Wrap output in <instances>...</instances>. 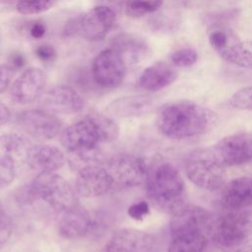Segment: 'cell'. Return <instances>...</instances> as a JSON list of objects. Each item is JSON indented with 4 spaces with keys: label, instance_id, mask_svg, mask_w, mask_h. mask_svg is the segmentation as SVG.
<instances>
[{
    "label": "cell",
    "instance_id": "obj_40",
    "mask_svg": "<svg viewBox=\"0 0 252 252\" xmlns=\"http://www.w3.org/2000/svg\"><path fill=\"white\" fill-rule=\"evenodd\" d=\"M98 252H125V251L122 250L120 247L107 241L106 244L102 247V249H100Z\"/></svg>",
    "mask_w": 252,
    "mask_h": 252
},
{
    "label": "cell",
    "instance_id": "obj_25",
    "mask_svg": "<svg viewBox=\"0 0 252 252\" xmlns=\"http://www.w3.org/2000/svg\"><path fill=\"white\" fill-rule=\"evenodd\" d=\"M208 233L202 231H185L171 234L167 252H204Z\"/></svg>",
    "mask_w": 252,
    "mask_h": 252
},
{
    "label": "cell",
    "instance_id": "obj_3",
    "mask_svg": "<svg viewBox=\"0 0 252 252\" xmlns=\"http://www.w3.org/2000/svg\"><path fill=\"white\" fill-rule=\"evenodd\" d=\"M60 139L63 147L84 162V165L99 163L98 145L101 144V138L94 122L88 114L65 128Z\"/></svg>",
    "mask_w": 252,
    "mask_h": 252
},
{
    "label": "cell",
    "instance_id": "obj_13",
    "mask_svg": "<svg viewBox=\"0 0 252 252\" xmlns=\"http://www.w3.org/2000/svg\"><path fill=\"white\" fill-rule=\"evenodd\" d=\"M214 221L208 211L198 206L186 205L171 216V234L185 231H202L211 234Z\"/></svg>",
    "mask_w": 252,
    "mask_h": 252
},
{
    "label": "cell",
    "instance_id": "obj_27",
    "mask_svg": "<svg viewBox=\"0 0 252 252\" xmlns=\"http://www.w3.org/2000/svg\"><path fill=\"white\" fill-rule=\"evenodd\" d=\"M162 5V0H128L126 14L131 17H142L158 11Z\"/></svg>",
    "mask_w": 252,
    "mask_h": 252
},
{
    "label": "cell",
    "instance_id": "obj_2",
    "mask_svg": "<svg viewBox=\"0 0 252 252\" xmlns=\"http://www.w3.org/2000/svg\"><path fill=\"white\" fill-rule=\"evenodd\" d=\"M145 183L149 199L160 211L172 216L187 205L184 180L169 161L158 160L148 167Z\"/></svg>",
    "mask_w": 252,
    "mask_h": 252
},
{
    "label": "cell",
    "instance_id": "obj_1",
    "mask_svg": "<svg viewBox=\"0 0 252 252\" xmlns=\"http://www.w3.org/2000/svg\"><path fill=\"white\" fill-rule=\"evenodd\" d=\"M218 115L211 109L191 100H177L163 104L158 111L156 124L159 132L171 139L198 137L214 129Z\"/></svg>",
    "mask_w": 252,
    "mask_h": 252
},
{
    "label": "cell",
    "instance_id": "obj_38",
    "mask_svg": "<svg viewBox=\"0 0 252 252\" xmlns=\"http://www.w3.org/2000/svg\"><path fill=\"white\" fill-rule=\"evenodd\" d=\"M9 63L15 70L20 69L25 64V57L19 52H14L9 57Z\"/></svg>",
    "mask_w": 252,
    "mask_h": 252
},
{
    "label": "cell",
    "instance_id": "obj_42",
    "mask_svg": "<svg viewBox=\"0 0 252 252\" xmlns=\"http://www.w3.org/2000/svg\"><path fill=\"white\" fill-rule=\"evenodd\" d=\"M18 0H0V3L2 4H13V3H16L17 4Z\"/></svg>",
    "mask_w": 252,
    "mask_h": 252
},
{
    "label": "cell",
    "instance_id": "obj_30",
    "mask_svg": "<svg viewBox=\"0 0 252 252\" xmlns=\"http://www.w3.org/2000/svg\"><path fill=\"white\" fill-rule=\"evenodd\" d=\"M229 104L237 109L252 110V86L234 93L229 98Z\"/></svg>",
    "mask_w": 252,
    "mask_h": 252
},
{
    "label": "cell",
    "instance_id": "obj_8",
    "mask_svg": "<svg viewBox=\"0 0 252 252\" xmlns=\"http://www.w3.org/2000/svg\"><path fill=\"white\" fill-rule=\"evenodd\" d=\"M127 67L112 48L99 52L92 62L91 74L94 82L105 89L118 87L124 80Z\"/></svg>",
    "mask_w": 252,
    "mask_h": 252
},
{
    "label": "cell",
    "instance_id": "obj_10",
    "mask_svg": "<svg viewBox=\"0 0 252 252\" xmlns=\"http://www.w3.org/2000/svg\"><path fill=\"white\" fill-rule=\"evenodd\" d=\"M113 184V179L106 167L99 163H90L79 168L75 190L84 198H95L108 193Z\"/></svg>",
    "mask_w": 252,
    "mask_h": 252
},
{
    "label": "cell",
    "instance_id": "obj_26",
    "mask_svg": "<svg viewBox=\"0 0 252 252\" xmlns=\"http://www.w3.org/2000/svg\"><path fill=\"white\" fill-rule=\"evenodd\" d=\"M88 115L94 122L100 138L101 143H110L117 139L119 136V127L109 116L95 111L88 113Z\"/></svg>",
    "mask_w": 252,
    "mask_h": 252
},
{
    "label": "cell",
    "instance_id": "obj_32",
    "mask_svg": "<svg viewBox=\"0 0 252 252\" xmlns=\"http://www.w3.org/2000/svg\"><path fill=\"white\" fill-rule=\"evenodd\" d=\"M130 218L135 220H143L150 214V205L147 201H140L132 204L127 211Z\"/></svg>",
    "mask_w": 252,
    "mask_h": 252
},
{
    "label": "cell",
    "instance_id": "obj_23",
    "mask_svg": "<svg viewBox=\"0 0 252 252\" xmlns=\"http://www.w3.org/2000/svg\"><path fill=\"white\" fill-rule=\"evenodd\" d=\"M108 241L126 252H151L155 242L152 235L135 228H120L113 232Z\"/></svg>",
    "mask_w": 252,
    "mask_h": 252
},
{
    "label": "cell",
    "instance_id": "obj_16",
    "mask_svg": "<svg viewBox=\"0 0 252 252\" xmlns=\"http://www.w3.org/2000/svg\"><path fill=\"white\" fill-rule=\"evenodd\" d=\"M43 105L51 113L75 114L84 108L85 101L72 87L59 85L47 92L43 99Z\"/></svg>",
    "mask_w": 252,
    "mask_h": 252
},
{
    "label": "cell",
    "instance_id": "obj_31",
    "mask_svg": "<svg viewBox=\"0 0 252 252\" xmlns=\"http://www.w3.org/2000/svg\"><path fill=\"white\" fill-rule=\"evenodd\" d=\"M150 24L155 30L167 32L174 30V27L177 25V22L175 21L172 15L158 14L153 17V19L150 21Z\"/></svg>",
    "mask_w": 252,
    "mask_h": 252
},
{
    "label": "cell",
    "instance_id": "obj_24",
    "mask_svg": "<svg viewBox=\"0 0 252 252\" xmlns=\"http://www.w3.org/2000/svg\"><path fill=\"white\" fill-rule=\"evenodd\" d=\"M219 55L226 62L252 70V52L229 31L227 41L220 49L217 51Z\"/></svg>",
    "mask_w": 252,
    "mask_h": 252
},
{
    "label": "cell",
    "instance_id": "obj_34",
    "mask_svg": "<svg viewBox=\"0 0 252 252\" xmlns=\"http://www.w3.org/2000/svg\"><path fill=\"white\" fill-rule=\"evenodd\" d=\"M35 55L44 62L53 61L56 57L55 49L49 44H41L35 49Z\"/></svg>",
    "mask_w": 252,
    "mask_h": 252
},
{
    "label": "cell",
    "instance_id": "obj_35",
    "mask_svg": "<svg viewBox=\"0 0 252 252\" xmlns=\"http://www.w3.org/2000/svg\"><path fill=\"white\" fill-rule=\"evenodd\" d=\"M12 223V219L0 204V232L10 233Z\"/></svg>",
    "mask_w": 252,
    "mask_h": 252
},
{
    "label": "cell",
    "instance_id": "obj_33",
    "mask_svg": "<svg viewBox=\"0 0 252 252\" xmlns=\"http://www.w3.org/2000/svg\"><path fill=\"white\" fill-rule=\"evenodd\" d=\"M15 69L10 64L0 65V94L6 91L14 76Z\"/></svg>",
    "mask_w": 252,
    "mask_h": 252
},
{
    "label": "cell",
    "instance_id": "obj_43",
    "mask_svg": "<svg viewBox=\"0 0 252 252\" xmlns=\"http://www.w3.org/2000/svg\"><path fill=\"white\" fill-rule=\"evenodd\" d=\"M108 2H113V3H121V2H124L126 0H106Z\"/></svg>",
    "mask_w": 252,
    "mask_h": 252
},
{
    "label": "cell",
    "instance_id": "obj_9",
    "mask_svg": "<svg viewBox=\"0 0 252 252\" xmlns=\"http://www.w3.org/2000/svg\"><path fill=\"white\" fill-rule=\"evenodd\" d=\"M212 151L224 166H235L252 160V134L236 133L220 140Z\"/></svg>",
    "mask_w": 252,
    "mask_h": 252
},
{
    "label": "cell",
    "instance_id": "obj_22",
    "mask_svg": "<svg viewBox=\"0 0 252 252\" xmlns=\"http://www.w3.org/2000/svg\"><path fill=\"white\" fill-rule=\"evenodd\" d=\"M154 99L150 95L135 94L119 97L110 102L106 111L116 117H138L150 112L154 107Z\"/></svg>",
    "mask_w": 252,
    "mask_h": 252
},
{
    "label": "cell",
    "instance_id": "obj_29",
    "mask_svg": "<svg viewBox=\"0 0 252 252\" xmlns=\"http://www.w3.org/2000/svg\"><path fill=\"white\" fill-rule=\"evenodd\" d=\"M198 54L193 48L185 47L171 53L169 60L175 67H190L197 62Z\"/></svg>",
    "mask_w": 252,
    "mask_h": 252
},
{
    "label": "cell",
    "instance_id": "obj_15",
    "mask_svg": "<svg viewBox=\"0 0 252 252\" xmlns=\"http://www.w3.org/2000/svg\"><path fill=\"white\" fill-rule=\"evenodd\" d=\"M30 146L26 139L16 133L0 135V166L13 172L27 164Z\"/></svg>",
    "mask_w": 252,
    "mask_h": 252
},
{
    "label": "cell",
    "instance_id": "obj_37",
    "mask_svg": "<svg viewBox=\"0 0 252 252\" xmlns=\"http://www.w3.org/2000/svg\"><path fill=\"white\" fill-rule=\"evenodd\" d=\"M15 173L0 166V189L10 185L15 177Z\"/></svg>",
    "mask_w": 252,
    "mask_h": 252
},
{
    "label": "cell",
    "instance_id": "obj_5",
    "mask_svg": "<svg viewBox=\"0 0 252 252\" xmlns=\"http://www.w3.org/2000/svg\"><path fill=\"white\" fill-rule=\"evenodd\" d=\"M212 237L221 247L233 248L252 236V206L227 211L214 221Z\"/></svg>",
    "mask_w": 252,
    "mask_h": 252
},
{
    "label": "cell",
    "instance_id": "obj_39",
    "mask_svg": "<svg viewBox=\"0 0 252 252\" xmlns=\"http://www.w3.org/2000/svg\"><path fill=\"white\" fill-rule=\"evenodd\" d=\"M11 117V112L10 109L0 101V126L6 124Z\"/></svg>",
    "mask_w": 252,
    "mask_h": 252
},
{
    "label": "cell",
    "instance_id": "obj_20",
    "mask_svg": "<svg viewBox=\"0 0 252 252\" xmlns=\"http://www.w3.org/2000/svg\"><path fill=\"white\" fill-rule=\"evenodd\" d=\"M112 49L119 54L127 68L138 65L149 54V46L146 41L129 33L117 35L113 39Z\"/></svg>",
    "mask_w": 252,
    "mask_h": 252
},
{
    "label": "cell",
    "instance_id": "obj_41",
    "mask_svg": "<svg viewBox=\"0 0 252 252\" xmlns=\"http://www.w3.org/2000/svg\"><path fill=\"white\" fill-rule=\"evenodd\" d=\"M10 233H5V232H0V249H2V247L5 245V243L7 242V239L9 238Z\"/></svg>",
    "mask_w": 252,
    "mask_h": 252
},
{
    "label": "cell",
    "instance_id": "obj_6",
    "mask_svg": "<svg viewBox=\"0 0 252 252\" xmlns=\"http://www.w3.org/2000/svg\"><path fill=\"white\" fill-rule=\"evenodd\" d=\"M185 170L192 183L209 191L221 188L226 178L225 166L212 150L198 151L193 154L186 161Z\"/></svg>",
    "mask_w": 252,
    "mask_h": 252
},
{
    "label": "cell",
    "instance_id": "obj_14",
    "mask_svg": "<svg viewBox=\"0 0 252 252\" xmlns=\"http://www.w3.org/2000/svg\"><path fill=\"white\" fill-rule=\"evenodd\" d=\"M46 85V75L38 68L24 71L11 88V98L19 104H28L36 100Z\"/></svg>",
    "mask_w": 252,
    "mask_h": 252
},
{
    "label": "cell",
    "instance_id": "obj_19",
    "mask_svg": "<svg viewBox=\"0 0 252 252\" xmlns=\"http://www.w3.org/2000/svg\"><path fill=\"white\" fill-rule=\"evenodd\" d=\"M64 154L58 148L38 144L30 147L27 165L39 172H55L65 164Z\"/></svg>",
    "mask_w": 252,
    "mask_h": 252
},
{
    "label": "cell",
    "instance_id": "obj_12",
    "mask_svg": "<svg viewBox=\"0 0 252 252\" xmlns=\"http://www.w3.org/2000/svg\"><path fill=\"white\" fill-rule=\"evenodd\" d=\"M115 23V13L106 6H97L79 19V33L86 39H103Z\"/></svg>",
    "mask_w": 252,
    "mask_h": 252
},
{
    "label": "cell",
    "instance_id": "obj_18",
    "mask_svg": "<svg viewBox=\"0 0 252 252\" xmlns=\"http://www.w3.org/2000/svg\"><path fill=\"white\" fill-rule=\"evenodd\" d=\"M220 203L226 211L252 206V177L241 176L227 182L221 192Z\"/></svg>",
    "mask_w": 252,
    "mask_h": 252
},
{
    "label": "cell",
    "instance_id": "obj_7",
    "mask_svg": "<svg viewBox=\"0 0 252 252\" xmlns=\"http://www.w3.org/2000/svg\"><path fill=\"white\" fill-rule=\"evenodd\" d=\"M106 169L114 184L124 187H135L145 183L148 173V166L144 159L127 153L112 156L106 163Z\"/></svg>",
    "mask_w": 252,
    "mask_h": 252
},
{
    "label": "cell",
    "instance_id": "obj_11",
    "mask_svg": "<svg viewBox=\"0 0 252 252\" xmlns=\"http://www.w3.org/2000/svg\"><path fill=\"white\" fill-rule=\"evenodd\" d=\"M18 125L30 136L40 140H51L59 134L61 121L51 112L40 109H29L19 113Z\"/></svg>",
    "mask_w": 252,
    "mask_h": 252
},
{
    "label": "cell",
    "instance_id": "obj_17",
    "mask_svg": "<svg viewBox=\"0 0 252 252\" xmlns=\"http://www.w3.org/2000/svg\"><path fill=\"white\" fill-rule=\"evenodd\" d=\"M57 228L65 239H79L87 235L93 227V219L88 211L78 205L61 212Z\"/></svg>",
    "mask_w": 252,
    "mask_h": 252
},
{
    "label": "cell",
    "instance_id": "obj_36",
    "mask_svg": "<svg viewBox=\"0 0 252 252\" xmlns=\"http://www.w3.org/2000/svg\"><path fill=\"white\" fill-rule=\"evenodd\" d=\"M30 34L36 39H39L43 37L45 34V27L42 23L40 22H34L31 27H30Z\"/></svg>",
    "mask_w": 252,
    "mask_h": 252
},
{
    "label": "cell",
    "instance_id": "obj_4",
    "mask_svg": "<svg viewBox=\"0 0 252 252\" xmlns=\"http://www.w3.org/2000/svg\"><path fill=\"white\" fill-rule=\"evenodd\" d=\"M30 190L33 197L60 212L78 205L76 190L55 172H39L33 178Z\"/></svg>",
    "mask_w": 252,
    "mask_h": 252
},
{
    "label": "cell",
    "instance_id": "obj_21",
    "mask_svg": "<svg viewBox=\"0 0 252 252\" xmlns=\"http://www.w3.org/2000/svg\"><path fill=\"white\" fill-rule=\"evenodd\" d=\"M177 77L178 73L172 64L159 61L143 71L138 80V85L146 91L157 92L171 85Z\"/></svg>",
    "mask_w": 252,
    "mask_h": 252
},
{
    "label": "cell",
    "instance_id": "obj_28",
    "mask_svg": "<svg viewBox=\"0 0 252 252\" xmlns=\"http://www.w3.org/2000/svg\"><path fill=\"white\" fill-rule=\"evenodd\" d=\"M55 2L56 0H18L16 7L23 15H32L50 9Z\"/></svg>",
    "mask_w": 252,
    "mask_h": 252
}]
</instances>
